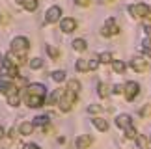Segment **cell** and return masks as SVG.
Masks as SVG:
<instances>
[{"instance_id":"obj_19","label":"cell","mask_w":151,"mask_h":149,"mask_svg":"<svg viewBox=\"0 0 151 149\" xmlns=\"http://www.w3.org/2000/svg\"><path fill=\"white\" fill-rule=\"evenodd\" d=\"M47 52H49V56H50L54 62L60 58V50H58L56 47H52V45H47Z\"/></svg>"},{"instance_id":"obj_20","label":"cell","mask_w":151,"mask_h":149,"mask_svg":"<svg viewBox=\"0 0 151 149\" xmlns=\"http://www.w3.org/2000/svg\"><path fill=\"white\" fill-rule=\"evenodd\" d=\"M34 125H41V127H47L49 125V116H37V117H34Z\"/></svg>"},{"instance_id":"obj_34","label":"cell","mask_w":151,"mask_h":149,"mask_svg":"<svg viewBox=\"0 0 151 149\" xmlns=\"http://www.w3.org/2000/svg\"><path fill=\"white\" fill-rule=\"evenodd\" d=\"M142 47H144V49H151V37H146V39H144Z\"/></svg>"},{"instance_id":"obj_14","label":"cell","mask_w":151,"mask_h":149,"mask_svg":"<svg viewBox=\"0 0 151 149\" xmlns=\"http://www.w3.org/2000/svg\"><path fill=\"white\" fill-rule=\"evenodd\" d=\"M13 91H17V86H13L11 82H8V80H0V93H13Z\"/></svg>"},{"instance_id":"obj_25","label":"cell","mask_w":151,"mask_h":149,"mask_svg":"<svg viewBox=\"0 0 151 149\" xmlns=\"http://www.w3.org/2000/svg\"><path fill=\"white\" fill-rule=\"evenodd\" d=\"M52 80L54 82H63L65 80V71H54L52 73Z\"/></svg>"},{"instance_id":"obj_15","label":"cell","mask_w":151,"mask_h":149,"mask_svg":"<svg viewBox=\"0 0 151 149\" xmlns=\"http://www.w3.org/2000/svg\"><path fill=\"white\" fill-rule=\"evenodd\" d=\"M19 133L22 136H28V134H32L34 133V123L32 121H24V123H21V127H19Z\"/></svg>"},{"instance_id":"obj_27","label":"cell","mask_w":151,"mask_h":149,"mask_svg":"<svg viewBox=\"0 0 151 149\" xmlns=\"http://www.w3.org/2000/svg\"><path fill=\"white\" fill-rule=\"evenodd\" d=\"M30 67H32V69H41V67H43V60L41 58H34L30 62Z\"/></svg>"},{"instance_id":"obj_24","label":"cell","mask_w":151,"mask_h":149,"mask_svg":"<svg viewBox=\"0 0 151 149\" xmlns=\"http://www.w3.org/2000/svg\"><path fill=\"white\" fill-rule=\"evenodd\" d=\"M69 91H73L75 95L80 91V82L78 80H69Z\"/></svg>"},{"instance_id":"obj_3","label":"cell","mask_w":151,"mask_h":149,"mask_svg":"<svg viewBox=\"0 0 151 149\" xmlns=\"http://www.w3.org/2000/svg\"><path fill=\"white\" fill-rule=\"evenodd\" d=\"M75 99H77V95L73 93V91H63V95H62V99L58 101V106H60V110L62 112H69L71 110V106H73V102Z\"/></svg>"},{"instance_id":"obj_16","label":"cell","mask_w":151,"mask_h":149,"mask_svg":"<svg viewBox=\"0 0 151 149\" xmlns=\"http://www.w3.org/2000/svg\"><path fill=\"white\" fill-rule=\"evenodd\" d=\"M93 125L101 130V133H106V130H108V121H106V119H103V117H95L93 119Z\"/></svg>"},{"instance_id":"obj_42","label":"cell","mask_w":151,"mask_h":149,"mask_svg":"<svg viewBox=\"0 0 151 149\" xmlns=\"http://www.w3.org/2000/svg\"><path fill=\"white\" fill-rule=\"evenodd\" d=\"M149 142H151V134H149Z\"/></svg>"},{"instance_id":"obj_1","label":"cell","mask_w":151,"mask_h":149,"mask_svg":"<svg viewBox=\"0 0 151 149\" xmlns=\"http://www.w3.org/2000/svg\"><path fill=\"white\" fill-rule=\"evenodd\" d=\"M28 49H30V41H28L26 37H15L13 41H11V52L17 56V64L24 62Z\"/></svg>"},{"instance_id":"obj_8","label":"cell","mask_w":151,"mask_h":149,"mask_svg":"<svg viewBox=\"0 0 151 149\" xmlns=\"http://www.w3.org/2000/svg\"><path fill=\"white\" fill-rule=\"evenodd\" d=\"M60 15H62V8H58V6H52L47 13H45V22L52 24V22H56L58 19H60Z\"/></svg>"},{"instance_id":"obj_31","label":"cell","mask_w":151,"mask_h":149,"mask_svg":"<svg viewBox=\"0 0 151 149\" xmlns=\"http://www.w3.org/2000/svg\"><path fill=\"white\" fill-rule=\"evenodd\" d=\"M136 142H138V145H140V149H147V140L144 138V136L138 134V136H136Z\"/></svg>"},{"instance_id":"obj_10","label":"cell","mask_w":151,"mask_h":149,"mask_svg":"<svg viewBox=\"0 0 151 149\" xmlns=\"http://www.w3.org/2000/svg\"><path fill=\"white\" fill-rule=\"evenodd\" d=\"M60 28H62L65 34H69V32H73L75 28H77V21L71 19V17H65V19L60 21Z\"/></svg>"},{"instance_id":"obj_22","label":"cell","mask_w":151,"mask_h":149,"mask_svg":"<svg viewBox=\"0 0 151 149\" xmlns=\"http://www.w3.org/2000/svg\"><path fill=\"white\" fill-rule=\"evenodd\" d=\"M112 67H114V73H123L125 71V64L121 60H114L112 62Z\"/></svg>"},{"instance_id":"obj_9","label":"cell","mask_w":151,"mask_h":149,"mask_svg":"<svg viewBox=\"0 0 151 149\" xmlns=\"http://www.w3.org/2000/svg\"><path fill=\"white\" fill-rule=\"evenodd\" d=\"M91 144H93V138L88 134H80L77 140H75V147L77 149H86V147H90Z\"/></svg>"},{"instance_id":"obj_5","label":"cell","mask_w":151,"mask_h":149,"mask_svg":"<svg viewBox=\"0 0 151 149\" xmlns=\"http://www.w3.org/2000/svg\"><path fill=\"white\" fill-rule=\"evenodd\" d=\"M131 67H132L136 73H146L147 67H149V64H147L146 58H142V56H134V58L131 60Z\"/></svg>"},{"instance_id":"obj_41","label":"cell","mask_w":151,"mask_h":149,"mask_svg":"<svg viewBox=\"0 0 151 149\" xmlns=\"http://www.w3.org/2000/svg\"><path fill=\"white\" fill-rule=\"evenodd\" d=\"M104 2H114V0H104Z\"/></svg>"},{"instance_id":"obj_32","label":"cell","mask_w":151,"mask_h":149,"mask_svg":"<svg viewBox=\"0 0 151 149\" xmlns=\"http://www.w3.org/2000/svg\"><path fill=\"white\" fill-rule=\"evenodd\" d=\"M88 62H90V69H97L99 67V58H95V56L88 58Z\"/></svg>"},{"instance_id":"obj_4","label":"cell","mask_w":151,"mask_h":149,"mask_svg":"<svg viewBox=\"0 0 151 149\" xmlns=\"http://www.w3.org/2000/svg\"><path fill=\"white\" fill-rule=\"evenodd\" d=\"M149 6L147 4H131L129 6V13L132 15V17H138V19H144V17H147L149 15Z\"/></svg>"},{"instance_id":"obj_39","label":"cell","mask_w":151,"mask_h":149,"mask_svg":"<svg viewBox=\"0 0 151 149\" xmlns=\"http://www.w3.org/2000/svg\"><path fill=\"white\" fill-rule=\"evenodd\" d=\"M2 138H4V127L0 125V140H2Z\"/></svg>"},{"instance_id":"obj_2","label":"cell","mask_w":151,"mask_h":149,"mask_svg":"<svg viewBox=\"0 0 151 149\" xmlns=\"http://www.w3.org/2000/svg\"><path fill=\"white\" fill-rule=\"evenodd\" d=\"M0 74L2 77H8V78H17L19 77V69H17V62L11 60L9 56H6L0 64Z\"/></svg>"},{"instance_id":"obj_13","label":"cell","mask_w":151,"mask_h":149,"mask_svg":"<svg viewBox=\"0 0 151 149\" xmlns=\"http://www.w3.org/2000/svg\"><path fill=\"white\" fill-rule=\"evenodd\" d=\"M28 93H30V95H45L47 90H45L43 84H30V86H28Z\"/></svg>"},{"instance_id":"obj_17","label":"cell","mask_w":151,"mask_h":149,"mask_svg":"<svg viewBox=\"0 0 151 149\" xmlns=\"http://www.w3.org/2000/svg\"><path fill=\"white\" fill-rule=\"evenodd\" d=\"M77 71H80V73H86V71H90V62H88V58H82V60H77Z\"/></svg>"},{"instance_id":"obj_6","label":"cell","mask_w":151,"mask_h":149,"mask_svg":"<svg viewBox=\"0 0 151 149\" xmlns=\"http://www.w3.org/2000/svg\"><path fill=\"white\" fill-rule=\"evenodd\" d=\"M138 91H140V86H138L136 82H132V80L123 86V93H125V97H127V101H132V99L138 95Z\"/></svg>"},{"instance_id":"obj_40","label":"cell","mask_w":151,"mask_h":149,"mask_svg":"<svg viewBox=\"0 0 151 149\" xmlns=\"http://www.w3.org/2000/svg\"><path fill=\"white\" fill-rule=\"evenodd\" d=\"M15 2H17V4H24L26 0H15Z\"/></svg>"},{"instance_id":"obj_18","label":"cell","mask_w":151,"mask_h":149,"mask_svg":"<svg viewBox=\"0 0 151 149\" xmlns=\"http://www.w3.org/2000/svg\"><path fill=\"white\" fill-rule=\"evenodd\" d=\"M8 102H9V106H19V105H21V95L17 93V91L9 93V95H8Z\"/></svg>"},{"instance_id":"obj_12","label":"cell","mask_w":151,"mask_h":149,"mask_svg":"<svg viewBox=\"0 0 151 149\" xmlns=\"http://www.w3.org/2000/svg\"><path fill=\"white\" fill-rule=\"evenodd\" d=\"M116 125H118L119 129H127V127H131L132 121H131V116H127V114H121V116L116 117Z\"/></svg>"},{"instance_id":"obj_30","label":"cell","mask_w":151,"mask_h":149,"mask_svg":"<svg viewBox=\"0 0 151 149\" xmlns=\"http://www.w3.org/2000/svg\"><path fill=\"white\" fill-rule=\"evenodd\" d=\"M138 116H140V117H147V116H151V105H146V106H144L142 110L138 112Z\"/></svg>"},{"instance_id":"obj_28","label":"cell","mask_w":151,"mask_h":149,"mask_svg":"<svg viewBox=\"0 0 151 149\" xmlns=\"http://www.w3.org/2000/svg\"><path fill=\"white\" fill-rule=\"evenodd\" d=\"M125 136H127V138H136L138 133H136V129L131 125V127H127V129H125Z\"/></svg>"},{"instance_id":"obj_23","label":"cell","mask_w":151,"mask_h":149,"mask_svg":"<svg viewBox=\"0 0 151 149\" xmlns=\"http://www.w3.org/2000/svg\"><path fill=\"white\" fill-rule=\"evenodd\" d=\"M22 6H24L26 11H36L37 9V0H26Z\"/></svg>"},{"instance_id":"obj_21","label":"cell","mask_w":151,"mask_h":149,"mask_svg":"<svg viewBox=\"0 0 151 149\" xmlns=\"http://www.w3.org/2000/svg\"><path fill=\"white\" fill-rule=\"evenodd\" d=\"M73 49L78 50V52H82V50H86V41H84V39H75V41H73Z\"/></svg>"},{"instance_id":"obj_38","label":"cell","mask_w":151,"mask_h":149,"mask_svg":"<svg viewBox=\"0 0 151 149\" xmlns=\"http://www.w3.org/2000/svg\"><path fill=\"white\" fill-rule=\"evenodd\" d=\"M144 30H146L147 37H151V24H146V28H144Z\"/></svg>"},{"instance_id":"obj_37","label":"cell","mask_w":151,"mask_h":149,"mask_svg":"<svg viewBox=\"0 0 151 149\" xmlns=\"http://www.w3.org/2000/svg\"><path fill=\"white\" fill-rule=\"evenodd\" d=\"M75 2H77L78 6H88V4H90V0H75Z\"/></svg>"},{"instance_id":"obj_11","label":"cell","mask_w":151,"mask_h":149,"mask_svg":"<svg viewBox=\"0 0 151 149\" xmlns=\"http://www.w3.org/2000/svg\"><path fill=\"white\" fill-rule=\"evenodd\" d=\"M26 102H28L30 108H39V106L45 105V99H43V95H30V93H28Z\"/></svg>"},{"instance_id":"obj_33","label":"cell","mask_w":151,"mask_h":149,"mask_svg":"<svg viewBox=\"0 0 151 149\" xmlns=\"http://www.w3.org/2000/svg\"><path fill=\"white\" fill-rule=\"evenodd\" d=\"M103 110V106H99V105H91L90 108H88V112H93V114H97V112H101Z\"/></svg>"},{"instance_id":"obj_36","label":"cell","mask_w":151,"mask_h":149,"mask_svg":"<svg viewBox=\"0 0 151 149\" xmlns=\"http://www.w3.org/2000/svg\"><path fill=\"white\" fill-rule=\"evenodd\" d=\"M22 149H39V145H36V144H26Z\"/></svg>"},{"instance_id":"obj_29","label":"cell","mask_w":151,"mask_h":149,"mask_svg":"<svg viewBox=\"0 0 151 149\" xmlns=\"http://www.w3.org/2000/svg\"><path fill=\"white\" fill-rule=\"evenodd\" d=\"M97 93H99V97H106V95H108V88L101 82L99 86H97Z\"/></svg>"},{"instance_id":"obj_7","label":"cell","mask_w":151,"mask_h":149,"mask_svg":"<svg viewBox=\"0 0 151 149\" xmlns=\"http://www.w3.org/2000/svg\"><path fill=\"white\" fill-rule=\"evenodd\" d=\"M116 34H119V26L116 24V21L110 17V19L104 22V26H103V36H116Z\"/></svg>"},{"instance_id":"obj_26","label":"cell","mask_w":151,"mask_h":149,"mask_svg":"<svg viewBox=\"0 0 151 149\" xmlns=\"http://www.w3.org/2000/svg\"><path fill=\"white\" fill-rule=\"evenodd\" d=\"M99 62H103V64H110V62H112V54L110 52H101L99 54Z\"/></svg>"},{"instance_id":"obj_35","label":"cell","mask_w":151,"mask_h":149,"mask_svg":"<svg viewBox=\"0 0 151 149\" xmlns=\"http://www.w3.org/2000/svg\"><path fill=\"white\" fill-rule=\"evenodd\" d=\"M121 91H123V86L116 84V86H114V93H121Z\"/></svg>"}]
</instances>
